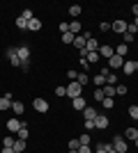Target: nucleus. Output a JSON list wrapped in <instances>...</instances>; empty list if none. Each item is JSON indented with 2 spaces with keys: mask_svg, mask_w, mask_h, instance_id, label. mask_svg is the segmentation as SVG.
<instances>
[{
  "mask_svg": "<svg viewBox=\"0 0 138 153\" xmlns=\"http://www.w3.org/2000/svg\"><path fill=\"white\" fill-rule=\"evenodd\" d=\"M111 144H113V149H115L118 153H129V146H127V140L122 137V135H115Z\"/></svg>",
  "mask_w": 138,
  "mask_h": 153,
  "instance_id": "obj_1",
  "label": "nucleus"
},
{
  "mask_svg": "<svg viewBox=\"0 0 138 153\" xmlns=\"http://www.w3.org/2000/svg\"><path fill=\"white\" fill-rule=\"evenodd\" d=\"M65 89H67V96H69V98H78V96H83V94H81V91H83V87H81L76 80H72Z\"/></svg>",
  "mask_w": 138,
  "mask_h": 153,
  "instance_id": "obj_2",
  "label": "nucleus"
},
{
  "mask_svg": "<svg viewBox=\"0 0 138 153\" xmlns=\"http://www.w3.org/2000/svg\"><path fill=\"white\" fill-rule=\"evenodd\" d=\"M16 55H19L21 64H23V62H30V46H28V44L16 46Z\"/></svg>",
  "mask_w": 138,
  "mask_h": 153,
  "instance_id": "obj_3",
  "label": "nucleus"
},
{
  "mask_svg": "<svg viewBox=\"0 0 138 153\" xmlns=\"http://www.w3.org/2000/svg\"><path fill=\"white\" fill-rule=\"evenodd\" d=\"M106 66H108L111 71L122 69V66H124V57H120V55H113L111 59H106Z\"/></svg>",
  "mask_w": 138,
  "mask_h": 153,
  "instance_id": "obj_4",
  "label": "nucleus"
},
{
  "mask_svg": "<svg viewBox=\"0 0 138 153\" xmlns=\"http://www.w3.org/2000/svg\"><path fill=\"white\" fill-rule=\"evenodd\" d=\"M111 30L118 32V34H124V32L129 30V23H127L124 19H118V21H113V23H111Z\"/></svg>",
  "mask_w": 138,
  "mask_h": 153,
  "instance_id": "obj_5",
  "label": "nucleus"
},
{
  "mask_svg": "<svg viewBox=\"0 0 138 153\" xmlns=\"http://www.w3.org/2000/svg\"><path fill=\"white\" fill-rule=\"evenodd\" d=\"M99 57H104V59H111L113 57V55H115V48H113V46L111 44H101V46H99Z\"/></svg>",
  "mask_w": 138,
  "mask_h": 153,
  "instance_id": "obj_6",
  "label": "nucleus"
},
{
  "mask_svg": "<svg viewBox=\"0 0 138 153\" xmlns=\"http://www.w3.org/2000/svg\"><path fill=\"white\" fill-rule=\"evenodd\" d=\"M5 55H7V59H9L12 66H19V69H21V59H19V55H16V48H7Z\"/></svg>",
  "mask_w": 138,
  "mask_h": 153,
  "instance_id": "obj_7",
  "label": "nucleus"
},
{
  "mask_svg": "<svg viewBox=\"0 0 138 153\" xmlns=\"http://www.w3.org/2000/svg\"><path fill=\"white\" fill-rule=\"evenodd\" d=\"M32 108L44 114V112H48V101L46 98H32Z\"/></svg>",
  "mask_w": 138,
  "mask_h": 153,
  "instance_id": "obj_8",
  "label": "nucleus"
},
{
  "mask_svg": "<svg viewBox=\"0 0 138 153\" xmlns=\"http://www.w3.org/2000/svg\"><path fill=\"white\" fill-rule=\"evenodd\" d=\"M21 126H23V121H21V119H16V117L7 121V130H9L12 135H16V133H19V130H21Z\"/></svg>",
  "mask_w": 138,
  "mask_h": 153,
  "instance_id": "obj_9",
  "label": "nucleus"
},
{
  "mask_svg": "<svg viewBox=\"0 0 138 153\" xmlns=\"http://www.w3.org/2000/svg\"><path fill=\"white\" fill-rule=\"evenodd\" d=\"M108 117L106 114H97V119H94V128H97V130H106V128H108Z\"/></svg>",
  "mask_w": 138,
  "mask_h": 153,
  "instance_id": "obj_10",
  "label": "nucleus"
},
{
  "mask_svg": "<svg viewBox=\"0 0 138 153\" xmlns=\"http://www.w3.org/2000/svg\"><path fill=\"white\" fill-rule=\"evenodd\" d=\"M72 108L76 110V112H83V110L87 108V101L83 98V96H78V98H72Z\"/></svg>",
  "mask_w": 138,
  "mask_h": 153,
  "instance_id": "obj_11",
  "label": "nucleus"
},
{
  "mask_svg": "<svg viewBox=\"0 0 138 153\" xmlns=\"http://www.w3.org/2000/svg\"><path fill=\"white\" fill-rule=\"evenodd\" d=\"M69 32H72L74 37H78V34H83V23H81L78 19H76V21H72V23H69Z\"/></svg>",
  "mask_w": 138,
  "mask_h": 153,
  "instance_id": "obj_12",
  "label": "nucleus"
},
{
  "mask_svg": "<svg viewBox=\"0 0 138 153\" xmlns=\"http://www.w3.org/2000/svg\"><path fill=\"white\" fill-rule=\"evenodd\" d=\"M12 103H14V96L12 94L0 96V110H9V108H12Z\"/></svg>",
  "mask_w": 138,
  "mask_h": 153,
  "instance_id": "obj_13",
  "label": "nucleus"
},
{
  "mask_svg": "<svg viewBox=\"0 0 138 153\" xmlns=\"http://www.w3.org/2000/svg\"><path fill=\"white\" fill-rule=\"evenodd\" d=\"M99 46H101V44H99L94 37L87 39V44H85V53H97V51H99Z\"/></svg>",
  "mask_w": 138,
  "mask_h": 153,
  "instance_id": "obj_14",
  "label": "nucleus"
},
{
  "mask_svg": "<svg viewBox=\"0 0 138 153\" xmlns=\"http://www.w3.org/2000/svg\"><path fill=\"white\" fill-rule=\"evenodd\" d=\"M97 108H92V105H87L85 110H83V117H85V119H90V121H94V119H97Z\"/></svg>",
  "mask_w": 138,
  "mask_h": 153,
  "instance_id": "obj_15",
  "label": "nucleus"
},
{
  "mask_svg": "<svg viewBox=\"0 0 138 153\" xmlns=\"http://www.w3.org/2000/svg\"><path fill=\"white\" fill-rule=\"evenodd\" d=\"M124 140H131V142L138 140V128L136 126H131V128H127V130H124Z\"/></svg>",
  "mask_w": 138,
  "mask_h": 153,
  "instance_id": "obj_16",
  "label": "nucleus"
},
{
  "mask_svg": "<svg viewBox=\"0 0 138 153\" xmlns=\"http://www.w3.org/2000/svg\"><path fill=\"white\" fill-rule=\"evenodd\" d=\"M28 137H30V130H28V123L23 121V126H21V130H19V133H16V140H23V142H26Z\"/></svg>",
  "mask_w": 138,
  "mask_h": 153,
  "instance_id": "obj_17",
  "label": "nucleus"
},
{
  "mask_svg": "<svg viewBox=\"0 0 138 153\" xmlns=\"http://www.w3.org/2000/svg\"><path fill=\"white\" fill-rule=\"evenodd\" d=\"M28 30H30V32H39L41 30V21L37 19V16H35L32 21H28Z\"/></svg>",
  "mask_w": 138,
  "mask_h": 153,
  "instance_id": "obj_18",
  "label": "nucleus"
},
{
  "mask_svg": "<svg viewBox=\"0 0 138 153\" xmlns=\"http://www.w3.org/2000/svg\"><path fill=\"white\" fill-rule=\"evenodd\" d=\"M124 76H133L136 73V62H129V59H124Z\"/></svg>",
  "mask_w": 138,
  "mask_h": 153,
  "instance_id": "obj_19",
  "label": "nucleus"
},
{
  "mask_svg": "<svg viewBox=\"0 0 138 153\" xmlns=\"http://www.w3.org/2000/svg\"><path fill=\"white\" fill-rule=\"evenodd\" d=\"M12 110H14V114H23V112H26V105H23V103H21V101H14L12 103Z\"/></svg>",
  "mask_w": 138,
  "mask_h": 153,
  "instance_id": "obj_20",
  "label": "nucleus"
},
{
  "mask_svg": "<svg viewBox=\"0 0 138 153\" xmlns=\"http://www.w3.org/2000/svg\"><path fill=\"white\" fill-rule=\"evenodd\" d=\"M127 53H129V46H127V44H118V46H115V55L127 57Z\"/></svg>",
  "mask_w": 138,
  "mask_h": 153,
  "instance_id": "obj_21",
  "label": "nucleus"
},
{
  "mask_svg": "<svg viewBox=\"0 0 138 153\" xmlns=\"http://www.w3.org/2000/svg\"><path fill=\"white\" fill-rule=\"evenodd\" d=\"M101 89H104V96L106 98H115V87H113V85H104V87H101Z\"/></svg>",
  "mask_w": 138,
  "mask_h": 153,
  "instance_id": "obj_22",
  "label": "nucleus"
},
{
  "mask_svg": "<svg viewBox=\"0 0 138 153\" xmlns=\"http://www.w3.org/2000/svg\"><path fill=\"white\" fill-rule=\"evenodd\" d=\"M85 44H87V39L83 37V34H78V37L74 39V46H76V48H78V51H83V48H85Z\"/></svg>",
  "mask_w": 138,
  "mask_h": 153,
  "instance_id": "obj_23",
  "label": "nucleus"
},
{
  "mask_svg": "<svg viewBox=\"0 0 138 153\" xmlns=\"http://www.w3.org/2000/svg\"><path fill=\"white\" fill-rule=\"evenodd\" d=\"M120 82V78H118V73H113V71H111V73H108V76H106V85H113V87H115V85H118Z\"/></svg>",
  "mask_w": 138,
  "mask_h": 153,
  "instance_id": "obj_24",
  "label": "nucleus"
},
{
  "mask_svg": "<svg viewBox=\"0 0 138 153\" xmlns=\"http://www.w3.org/2000/svg\"><path fill=\"white\" fill-rule=\"evenodd\" d=\"M14 142H16V135H5V140H2V146L14 149Z\"/></svg>",
  "mask_w": 138,
  "mask_h": 153,
  "instance_id": "obj_25",
  "label": "nucleus"
},
{
  "mask_svg": "<svg viewBox=\"0 0 138 153\" xmlns=\"http://www.w3.org/2000/svg\"><path fill=\"white\" fill-rule=\"evenodd\" d=\"M92 82H94V87H104V85H106V76H101V73H97V76L92 78Z\"/></svg>",
  "mask_w": 138,
  "mask_h": 153,
  "instance_id": "obj_26",
  "label": "nucleus"
},
{
  "mask_svg": "<svg viewBox=\"0 0 138 153\" xmlns=\"http://www.w3.org/2000/svg\"><path fill=\"white\" fill-rule=\"evenodd\" d=\"M14 151H16V153H23V151H26V142H23V140H16V142H14Z\"/></svg>",
  "mask_w": 138,
  "mask_h": 153,
  "instance_id": "obj_27",
  "label": "nucleus"
},
{
  "mask_svg": "<svg viewBox=\"0 0 138 153\" xmlns=\"http://www.w3.org/2000/svg\"><path fill=\"white\" fill-rule=\"evenodd\" d=\"M81 12H83V9H81V5H72V7H69V14H72L74 19H78Z\"/></svg>",
  "mask_w": 138,
  "mask_h": 153,
  "instance_id": "obj_28",
  "label": "nucleus"
},
{
  "mask_svg": "<svg viewBox=\"0 0 138 153\" xmlns=\"http://www.w3.org/2000/svg\"><path fill=\"white\" fill-rule=\"evenodd\" d=\"M14 25L19 27V30H28V21H26V19H21V16H19V19L14 21Z\"/></svg>",
  "mask_w": 138,
  "mask_h": 153,
  "instance_id": "obj_29",
  "label": "nucleus"
},
{
  "mask_svg": "<svg viewBox=\"0 0 138 153\" xmlns=\"http://www.w3.org/2000/svg\"><path fill=\"white\" fill-rule=\"evenodd\" d=\"M76 82H78L81 87H85V85L90 82V80H87V73H78V78H76Z\"/></svg>",
  "mask_w": 138,
  "mask_h": 153,
  "instance_id": "obj_30",
  "label": "nucleus"
},
{
  "mask_svg": "<svg viewBox=\"0 0 138 153\" xmlns=\"http://www.w3.org/2000/svg\"><path fill=\"white\" fill-rule=\"evenodd\" d=\"M127 91H129V89H127V85H115V94H118V96H124L127 94Z\"/></svg>",
  "mask_w": 138,
  "mask_h": 153,
  "instance_id": "obj_31",
  "label": "nucleus"
},
{
  "mask_svg": "<svg viewBox=\"0 0 138 153\" xmlns=\"http://www.w3.org/2000/svg\"><path fill=\"white\" fill-rule=\"evenodd\" d=\"M74 39L76 37H74L72 32H65V34H62V44H74Z\"/></svg>",
  "mask_w": 138,
  "mask_h": 153,
  "instance_id": "obj_32",
  "label": "nucleus"
},
{
  "mask_svg": "<svg viewBox=\"0 0 138 153\" xmlns=\"http://www.w3.org/2000/svg\"><path fill=\"white\" fill-rule=\"evenodd\" d=\"M78 146H81L78 137H72V140H69V149H72V151H78Z\"/></svg>",
  "mask_w": 138,
  "mask_h": 153,
  "instance_id": "obj_33",
  "label": "nucleus"
},
{
  "mask_svg": "<svg viewBox=\"0 0 138 153\" xmlns=\"http://www.w3.org/2000/svg\"><path fill=\"white\" fill-rule=\"evenodd\" d=\"M101 105H104L106 110H113V108H115V101H113V98H104V101H101Z\"/></svg>",
  "mask_w": 138,
  "mask_h": 153,
  "instance_id": "obj_34",
  "label": "nucleus"
},
{
  "mask_svg": "<svg viewBox=\"0 0 138 153\" xmlns=\"http://www.w3.org/2000/svg\"><path fill=\"white\" fill-rule=\"evenodd\" d=\"M87 64H92V62H99V59H101V57H99V53H87Z\"/></svg>",
  "mask_w": 138,
  "mask_h": 153,
  "instance_id": "obj_35",
  "label": "nucleus"
},
{
  "mask_svg": "<svg viewBox=\"0 0 138 153\" xmlns=\"http://www.w3.org/2000/svg\"><path fill=\"white\" fill-rule=\"evenodd\" d=\"M129 117L138 121V105H129Z\"/></svg>",
  "mask_w": 138,
  "mask_h": 153,
  "instance_id": "obj_36",
  "label": "nucleus"
},
{
  "mask_svg": "<svg viewBox=\"0 0 138 153\" xmlns=\"http://www.w3.org/2000/svg\"><path fill=\"white\" fill-rule=\"evenodd\" d=\"M94 98H97V101H104L106 96H104V89H101V87H94Z\"/></svg>",
  "mask_w": 138,
  "mask_h": 153,
  "instance_id": "obj_37",
  "label": "nucleus"
},
{
  "mask_svg": "<svg viewBox=\"0 0 138 153\" xmlns=\"http://www.w3.org/2000/svg\"><path fill=\"white\" fill-rule=\"evenodd\" d=\"M21 19H26V21H32L35 16H32V12H30V9H23V12H21Z\"/></svg>",
  "mask_w": 138,
  "mask_h": 153,
  "instance_id": "obj_38",
  "label": "nucleus"
},
{
  "mask_svg": "<svg viewBox=\"0 0 138 153\" xmlns=\"http://www.w3.org/2000/svg\"><path fill=\"white\" fill-rule=\"evenodd\" d=\"M122 37H124V44H133V39H136V34H131V32H124Z\"/></svg>",
  "mask_w": 138,
  "mask_h": 153,
  "instance_id": "obj_39",
  "label": "nucleus"
},
{
  "mask_svg": "<svg viewBox=\"0 0 138 153\" xmlns=\"http://www.w3.org/2000/svg\"><path fill=\"white\" fill-rule=\"evenodd\" d=\"M78 142H81V144H90V142H92L90 133H85V135H81V137H78Z\"/></svg>",
  "mask_w": 138,
  "mask_h": 153,
  "instance_id": "obj_40",
  "label": "nucleus"
},
{
  "mask_svg": "<svg viewBox=\"0 0 138 153\" xmlns=\"http://www.w3.org/2000/svg\"><path fill=\"white\" fill-rule=\"evenodd\" d=\"M67 78H69V82H72V80H76V78H78V71L69 69V71H67Z\"/></svg>",
  "mask_w": 138,
  "mask_h": 153,
  "instance_id": "obj_41",
  "label": "nucleus"
},
{
  "mask_svg": "<svg viewBox=\"0 0 138 153\" xmlns=\"http://www.w3.org/2000/svg\"><path fill=\"white\" fill-rule=\"evenodd\" d=\"M85 130H87V133H92V130H97V128H94V121L85 119Z\"/></svg>",
  "mask_w": 138,
  "mask_h": 153,
  "instance_id": "obj_42",
  "label": "nucleus"
},
{
  "mask_svg": "<svg viewBox=\"0 0 138 153\" xmlns=\"http://www.w3.org/2000/svg\"><path fill=\"white\" fill-rule=\"evenodd\" d=\"M78 153H92L90 144H81V146H78Z\"/></svg>",
  "mask_w": 138,
  "mask_h": 153,
  "instance_id": "obj_43",
  "label": "nucleus"
},
{
  "mask_svg": "<svg viewBox=\"0 0 138 153\" xmlns=\"http://www.w3.org/2000/svg\"><path fill=\"white\" fill-rule=\"evenodd\" d=\"M99 30H101V32H108V30H111V23H106V21H104V23H99Z\"/></svg>",
  "mask_w": 138,
  "mask_h": 153,
  "instance_id": "obj_44",
  "label": "nucleus"
},
{
  "mask_svg": "<svg viewBox=\"0 0 138 153\" xmlns=\"http://www.w3.org/2000/svg\"><path fill=\"white\" fill-rule=\"evenodd\" d=\"M55 96H67V89L65 87H55Z\"/></svg>",
  "mask_w": 138,
  "mask_h": 153,
  "instance_id": "obj_45",
  "label": "nucleus"
},
{
  "mask_svg": "<svg viewBox=\"0 0 138 153\" xmlns=\"http://www.w3.org/2000/svg\"><path fill=\"white\" fill-rule=\"evenodd\" d=\"M60 32H62V34H65V32H69V23H60Z\"/></svg>",
  "mask_w": 138,
  "mask_h": 153,
  "instance_id": "obj_46",
  "label": "nucleus"
},
{
  "mask_svg": "<svg viewBox=\"0 0 138 153\" xmlns=\"http://www.w3.org/2000/svg\"><path fill=\"white\" fill-rule=\"evenodd\" d=\"M21 71H23V73H28V71H30V62H23V64H21Z\"/></svg>",
  "mask_w": 138,
  "mask_h": 153,
  "instance_id": "obj_47",
  "label": "nucleus"
},
{
  "mask_svg": "<svg viewBox=\"0 0 138 153\" xmlns=\"http://www.w3.org/2000/svg\"><path fill=\"white\" fill-rule=\"evenodd\" d=\"M94 153H106V149H104V142H99V144H97V151H94Z\"/></svg>",
  "mask_w": 138,
  "mask_h": 153,
  "instance_id": "obj_48",
  "label": "nucleus"
},
{
  "mask_svg": "<svg viewBox=\"0 0 138 153\" xmlns=\"http://www.w3.org/2000/svg\"><path fill=\"white\" fill-rule=\"evenodd\" d=\"M78 64H81V69H87V66H90V64H87V59H85V57L81 59V62H78Z\"/></svg>",
  "mask_w": 138,
  "mask_h": 153,
  "instance_id": "obj_49",
  "label": "nucleus"
},
{
  "mask_svg": "<svg viewBox=\"0 0 138 153\" xmlns=\"http://www.w3.org/2000/svg\"><path fill=\"white\" fill-rule=\"evenodd\" d=\"M131 12H133V19H138V2L131 7Z\"/></svg>",
  "mask_w": 138,
  "mask_h": 153,
  "instance_id": "obj_50",
  "label": "nucleus"
},
{
  "mask_svg": "<svg viewBox=\"0 0 138 153\" xmlns=\"http://www.w3.org/2000/svg\"><path fill=\"white\" fill-rule=\"evenodd\" d=\"M0 153H14V149H9V146H2V151Z\"/></svg>",
  "mask_w": 138,
  "mask_h": 153,
  "instance_id": "obj_51",
  "label": "nucleus"
},
{
  "mask_svg": "<svg viewBox=\"0 0 138 153\" xmlns=\"http://www.w3.org/2000/svg\"><path fill=\"white\" fill-rule=\"evenodd\" d=\"M106 153H118V151H115V149H108V151H106Z\"/></svg>",
  "mask_w": 138,
  "mask_h": 153,
  "instance_id": "obj_52",
  "label": "nucleus"
},
{
  "mask_svg": "<svg viewBox=\"0 0 138 153\" xmlns=\"http://www.w3.org/2000/svg\"><path fill=\"white\" fill-rule=\"evenodd\" d=\"M131 25H136V27H138V19H133V23H131Z\"/></svg>",
  "mask_w": 138,
  "mask_h": 153,
  "instance_id": "obj_53",
  "label": "nucleus"
},
{
  "mask_svg": "<svg viewBox=\"0 0 138 153\" xmlns=\"http://www.w3.org/2000/svg\"><path fill=\"white\" fill-rule=\"evenodd\" d=\"M69 153H78V151H72V149H69Z\"/></svg>",
  "mask_w": 138,
  "mask_h": 153,
  "instance_id": "obj_54",
  "label": "nucleus"
},
{
  "mask_svg": "<svg viewBox=\"0 0 138 153\" xmlns=\"http://www.w3.org/2000/svg\"><path fill=\"white\" fill-rule=\"evenodd\" d=\"M136 73H138V62H136Z\"/></svg>",
  "mask_w": 138,
  "mask_h": 153,
  "instance_id": "obj_55",
  "label": "nucleus"
},
{
  "mask_svg": "<svg viewBox=\"0 0 138 153\" xmlns=\"http://www.w3.org/2000/svg\"><path fill=\"white\" fill-rule=\"evenodd\" d=\"M136 146H138V140H136Z\"/></svg>",
  "mask_w": 138,
  "mask_h": 153,
  "instance_id": "obj_56",
  "label": "nucleus"
}]
</instances>
